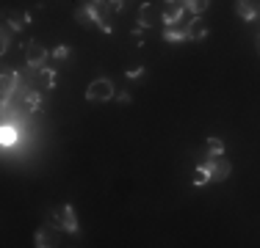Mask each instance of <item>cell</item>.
Wrapping results in <instances>:
<instances>
[{
  "label": "cell",
  "mask_w": 260,
  "mask_h": 248,
  "mask_svg": "<svg viewBox=\"0 0 260 248\" xmlns=\"http://www.w3.org/2000/svg\"><path fill=\"white\" fill-rule=\"evenodd\" d=\"M86 14H89L91 22H97V28L103 30V33H111L114 30V6H111V0H89L86 3Z\"/></svg>",
  "instance_id": "obj_1"
},
{
  "label": "cell",
  "mask_w": 260,
  "mask_h": 248,
  "mask_svg": "<svg viewBox=\"0 0 260 248\" xmlns=\"http://www.w3.org/2000/svg\"><path fill=\"white\" fill-rule=\"evenodd\" d=\"M114 97H116V89H114V80H108V77L91 80L89 89H86V99L89 102H108Z\"/></svg>",
  "instance_id": "obj_2"
},
{
  "label": "cell",
  "mask_w": 260,
  "mask_h": 248,
  "mask_svg": "<svg viewBox=\"0 0 260 248\" xmlns=\"http://www.w3.org/2000/svg\"><path fill=\"white\" fill-rule=\"evenodd\" d=\"M28 86L30 89H53L55 86V72L50 69V66H30Z\"/></svg>",
  "instance_id": "obj_3"
},
{
  "label": "cell",
  "mask_w": 260,
  "mask_h": 248,
  "mask_svg": "<svg viewBox=\"0 0 260 248\" xmlns=\"http://www.w3.org/2000/svg\"><path fill=\"white\" fill-rule=\"evenodd\" d=\"M53 229H61V232H78V218H75V213H72L70 204H64V207H58L53 213Z\"/></svg>",
  "instance_id": "obj_4"
},
{
  "label": "cell",
  "mask_w": 260,
  "mask_h": 248,
  "mask_svg": "<svg viewBox=\"0 0 260 248\" xmlns=\"http://www.w3.org/2000/svg\"><path fill=\"white\" fill-rule=\"evenodd\" d=\"M47 58H50V53H47V47L42 42H36V39L25 42V64L28 66H45Z\"/></svg>",
  "instance_id": "obj_5"
},
{
  "label": "cell",
  "mask_w": 260,
  "mask_h": 248,
  "mask_svg": "<svg viewBox=\"0 0 260 248\" xmlns=\"http://www.w3.org/2000/svg\"><path fill=\"white\" fill-rule=\"evenodd\" d=\"M208 166V174L210 179H216V182H224L227 177H230V160L221 154V157H213V160H205Z\"/></svg>",
  "instance_id": "obj_6"
},
{
  "label": "cell",
  "mask_w": 260,
  "mask_h": 248,
  "mask_svg": "<svg viewBox=\"0 0 260 248\" xmlns=\"http://www.w3.org/2000/svg\"><path fill=\"white\" fill-rule=\"evenodd\" d=\"M185 36H188L191 42H202L208 36V22L202 20V14H194L191 22H185Z\"/></svg>",
  "instance_id": "obj_7"
},
{
  "label": "cell",
  "mask_w": 260,
  "mask_h": 248,
  "mask_svg": "<svg viewBox=\"0 0 260 248\" xmlns=\"http://www.w3.org/2000/svg\"><path fill=\"white\" fill-rule=\"evenodd\" d=\"M20 108L25 110V113H39V110H42V94H39V89H25V91H22Z\"/></svg>",
  "instance_id": "obj_8"
},
{
  "label": "cell",
  "mask_w": 260,
  "mask_h": 248,
  "mask_svg": "<svg viewBox=\"0 0 260 248\" xmlns=\"http://www.w3.org/2000/svg\"><path fill=\"white\" fill-rule=\"evenodd\" d=\"M183 14H185V6L183 3H166V9H164V25H166V28L183 25Z\"/></svg>",
  "instance_id": "obj_9"
},
{
  "label": "cell",
  "mask_w": 260,
  "mask_h": 248,
  "mask_svg": "<svg viewBox=\"0 0 260 248\" xmlns=\"http://www.w3.org/2000/svg\"><path fill=\"white\" fill-rule=\"evenodd\" d=\"M235 11H238V17L244 22H252L260 14V6L255 3V0H238V3H235Z\"/></svg>",
  "instance_id": "obj_10"
},
{
  "label": "cell",
  "mask_w": 260,
  "mask_h": 248,
  "mask_svg": "<svg viewBox=\"0 0 260 248\" xmlns=\"http://www.w3.org/2000/svg\"><path fill=\"white\" fill-rule=\"evenodd\" d=\"M20 80H22V77H20L17 72H9V69L3 72V102H9L11 91L17 89V83H20Z\"/></svg>",
  "instance_id": "obj_11"
},
{
  "label": "cell",
  "mask_w": 260,
  "mask_h": 248,
  "mask_svg": "<svg viewBox=\"0 0 260 248\" xmlns=\"http://www.w3.org/2000/svg\"><path fill=\"white\" fill-rule=\"evenodd\" d=\"M164 39L169 42V45H180V42H185V39H188V36H185V22L175 25V28H166L164 30Z\"/></svg>",
  "instance_id": "obj_12"
},
{
  "label": "cell",
  "mask_w": 260,
  "mask_h": 248,
  "mask_svg": "<svg viewBox=\"0 0 260 248\" xmlns=\"http://www.w3.org/2000/svg\"><path fill=\"white\" fill-rule=\"evenodd\" d=\"M6 25H9L11 30H22V28H28V25H30V14H25V11H17V14L9 17V22H6Z\"/></svg>",
  "instance_id": "obj_13"
},
{
  "label": "cell",
  "mask_w": 260,
  "mask_h": 248,
  "mask_svg": "<svg viewBox=\"0 0 260 248\" xmlns=\"http://www.w3.org/2000/svg\"><path fill=\"white\" fill-rule=\"evenodd\" d=\"M17 141H20V133H17L14 127H9V124H6V127H3V135H0V144L9 149V146H14Z\"/></svg>",
  "instance_id": "obj_14"
},
{
  "label": "cell",
  "mask_w": 260,
  "mask_h": 248,
  "mask_svg": "<svg viewBox=\"0 0 260 248\" xmlns=\"http://www.w3.org/2000/svg\"><path fill=\"white\" fill-rule=\"evenodd\" d=\"M208 157L205 160H213V157H221V154H224V144H221L219 138H208Z\"/></svg>",
  "instance_id": "obj_15"
},
{
  "label": "cell",
  "mask_w": 260,
  "mask_h": 248,
  "mask_svg": "<svg viewBox=\"0 0 260 248\" xmlns=\"http://www.w3.org/2000/svg\"><path fill=\"white\" fill-rule=\"evenodd\" d=\"M208 3L210 0H185V11H188V14H205V9H208Z\"/></svg>",
  "instance_id": "obj_16"
},
{
  "label": "cell",
  "mask_w": 260,
  "mask_h": 248,
  "mask_svg": "<svg viewBox=\"0 0 260 248\" xmlns=\"http://www.w3.org/2000/svg\"><path fill=\"white\" fill-rule=\"evenodd\" d=\"M139 25H141V28H150V25H152V6L150 3H144L139 9Z\"/></svg>",
  "instance_id": "obj_17"
},
{
  "label": "cell",
  "mask_w": 260,
  "mask_h": 248,
  "mask_svg": "<svg viewBox=\"0 0 260 248\" xmlns=\"http://www.w3.org/2000/svg\"><path fill=\"white\" fill-rule=\"evenodd\" d=\"M205 182H210V174H208V166L200 163L194 171V185H205Z\"/></svg>",
  "instance_id": "obj_18"
},
{
  "label": "cell",
  "mask_w": 260,
  "mask_h": 248,
  "mask_svg": "<svg viewBox=\"0 0 260 248\" xmlns=\"http://www.w3.org/2000/svg\"><path fill=\"white\" fill-rule=\"evenodd\" d=\"M36 245H42V248L55 245V237H53L50 232H45V229H42V232H36Z\"/></svg>",
  "instance_id": "obj_19"
},
{
  "label": "cell",
  "mask_w": 260,
  "mask_h": 248,
  "mask_svg": "<svg viewBox=\"0 0 260 248\" xmlns=\"http://www.w3.org/2000/svg\"><path fill=\"white\" fill-rule=\"evenodd\" d=\"M9 45H11V28L3 25V45H0V53H9Z\"/></svg>",
  "instance_id": "obj_20"
},
{
  "label": "cell",
  "mask_w": 260,
  "mask_h": 248,
  "mask_svg": "<svg viewBox=\"0 0 260 248\" xmlns=\"http://www.w3.org/2000/svg\"><path fill=\"white\" fill-rule=\"evenodd\" d=\"M67 55H70V47H64V45H61V47H55V50H53V58H55V61H64V58H67Z\"/></svg>",
  "instance_id": "obj_21"
},
{
  "label": "cell",
  "mask_w": 260,
  "mask_h": 248,
  "mask_svg": "<svg viewBox=\"0 0 260 248\" xmlns=\"http://www.w3.org/2000/svg\"><path fill=\"white\" fill-rule=\"evenodd\" d=\"M127 3H130V0H111V6H114V11H122Z\"/></svg>",
  "instance_id": "obj_22"
},
{
  "label": "cell",
  "mask_w": 260,
  "mask_h": 248,
  "mask_svg": "<svg viewBox=\"0 0 260 248\" xmlns=\"http://www.w3.org/2000/svg\"><path fill=\"white\" fill-rule=\"evenodd\" d=\"M141 72H144V69H141V66H136V69H130V72H127V77H139Z\"/></svg>",
  "instance_id": "obj_23"
},
{
  "label": "cell",
  "mask_w": 260,
  "mask_h": 248,
  "mask_svg": "<svg viewBox=\"0 0 260 248\" xmlns=\"http://www.w3.org/2000/svg\"><path fill=\"white\" fill-rule=\"evenodd\" d=\"M116 99H119V102H130V94H127V91H122V94H116Z\"/></svg>",
  "instance_id": "obj_24"
},
{
  "label": "cell",
  "mask_w": 260,
  "mask_h": 248,
  "mask_svg": "<svg viewBox=\"0 0 260 248\" xmlns=\"http://www.w3.org/2000/svg\"><path fill=\"white\" fill-rule=\"evenodd\" d=\"M166 3H185V0H166Z\"/></svg>",
  "instance_id": "obj_25"
},
{
  "label": "cell",
  "mask_w": 260,
  "mask_h": 248,
  "mask_svg": "<svg viewBox=\"0 0 260 248\" xmlns=\"http://www.w3.org/2000/svg\"><path fill=\"white\" fill-rule=\"evenodd\" d=\"M257 53H260V36H257Z\"/></svg>",
  "instance_id": "obj_26"
}]
</instances>
